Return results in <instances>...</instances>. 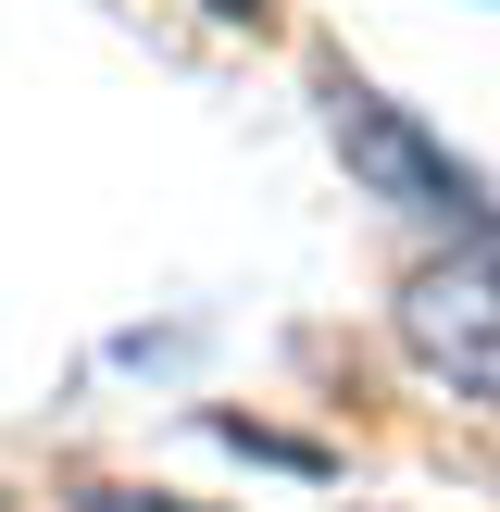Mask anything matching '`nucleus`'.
<instances>
[{
    "label": "nucleus",
    "mask_w": 500,
    "mask_h": 512,
    "mask_svg": "<svg viewBox=\"0 0 500 512\" xmlns=\"http://www.w3.org/2000/svg\"><path fill=\"white\" fill-rule=\"evenodd\" d=\"M400 338H413V363L438 375V388L500 400V225L400 288Z\"/></svg>",
    "instance_id": "1"
},
{
    "label": "nucleus",
    "mask_w": 500,
    "mask_h": 512,
    "mask_svg": "<svg viewBox=\"0 0 500 512\" xmlns=\"http://www.w3.org/2000/svg\"><path fill=\"white\" fill-rule=\"evenodd\" d=\"M338 150H350V175H375V188H388V200H413V213H450V225H475V213H488L475 163H450V150L425 138L400 100H375V88H338Z\"/></svg>",
    "instance_id": "2"
},
{
    "label": "nucleus",
    "mask_w": 500,
    "mask_h": 512,
    "mask_svg": "<svg viewBox=\"0 0 500 512\" xmlns=\"http://www.w3.org/2000/svg\"><path fill=\"white\" fill-rule=\"evenodd\" d=\"M88 512H200V500H175V488H88Z\"/></svg>",
    "instance_id": "3"
},
{
    "label": "nucleus",
    "mask_w": 500,
    "mask_h": 512,
    "mask_svg": "<svg viewBox=\"0 0 500 512\" xmlns=\"http://www.w3.org/2000/svg\"><path fill=\"white\" fill-rule=\"evenodd\" d=\"M213 13H225V25H263V0H213Z\"/></svg>",
    "instance_id": "4"
}]
</instances>
